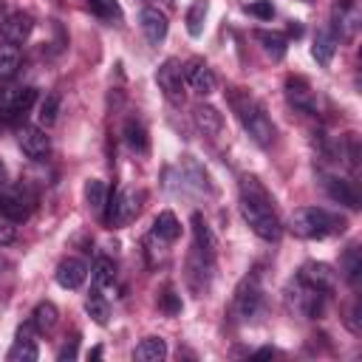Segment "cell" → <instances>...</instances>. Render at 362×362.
Wrapping results in <instances>:
<instances>
[{
    "mask_svg": "<svg viewBox=\"0 0 362 362\" xmlns=\"http://www.w3.org/2000/svg\"><path fill=\"white\" fill-rule=\"evenodd\" d=\"M238 206H240L243 221L249 223V229L257 238H263L269 243L280 240V235H283L280 218H277V212L272 206V195L266 192V187L257 178H252V175L240 178V204Z\"/></svg>",
    "mask_w": 362,
    "mask_h": 362,
    "instance_id": "obj_1",
    "label": "cell"
},
{
    "mask_svg": "<svg viewBox=\"0 0 362 362\" xmlns=\"http://www.w3.org/2000/svg\"><path fill=\"white\" fill-rule=\"evenodd\" d=\"M229 107L232 113L238 116V122L243 124V130L249 133V139L260 147H272L274 144V136H277V127L274 122L269 119L266 107L249 93V90H240V88H232L229 90Z\"/></svg>",
    "mask_w": 362,
    "mask_h": 362,
    "instance_id": "obj_2",
    "label": "cell"
},
{
    "mask_svg": "<svg viewBox=\"0 0 362 362\" xmlns=\"http://www.w3.org/2000/svg\"><path fill=\"white\" fill-rule=\"evenodd\" d=\"M288 229L303 240H322L328 235L345 232V218H339L322 206H300L291 212Z\"/></svg>",
    "mask_w": 362,
    "mask_h": 362,
    "instance_id": "obj_3",
    "label": "cell"
},
{
    "mask_svg": "<svg viewBox=\"0 0 362 362\" xmlns=\"http://www.w3.org/2000/svg\"><path fill=\"white\" fill-rule=\"evenodd\" d=\"M325 297H328V294L317 291L314 286H308V283L300 280V277H294V280L288 283V288H286V300H288V305H291L297 314L308 317V320H314V317L322 314V308H325Z\"/></svg>",
    "mask_w": 362,
    "mask_h": 362,
    "instance_id": "obj_4",
    "label": "cell"
},
{
    "mask_svg": "<svg viewBox=\"0 0 362 362\" xmlns=\"http://www.w3.org/2000/svg\"><path fill=\"white\" fill-rule=\"evenodd\" d=\"M136 215H139V195L133 189L107 192V201H105V209H102V218H105L107 226L130 223Z\"/></svg>",
    "mask_w": 362,
    "mask_h": 362,
    "instance_id": "obj_5",
    "label": "cell"
},
{
    "mask_svg": "<svg viewBox=\"0 0 362 362\" xmlns=\"http://www.w3.org/2000/svg\"><path fill=\"white\" fill-rule=\"evenodd\" d=\"M156 82L173 105H184V65L178 59H164L156 71Z\"/></svg>",
    "mask_w": 362,
    "mask_h": 362,
    "instance_id": "obj_6",
    "label": "cell"
},
{
    "mask_svg": "<svg viewBox=\"0 0 362 362\" xmlns=\"http://www.w3.org/2000/svg\"><path fill=\"white\" fill-rule=\"evenodd\" d=\"M263 311V291L257 286V277H246L235 291V314L249 322Z\"/></svg>",
    "mask_w": 362,
    "mask_h": 362,
    "instance_id": "obj_7",
    "label": "cell"
},
{
    "mask_svg": "<svg viewBox=\"0 0 362 362\" xmlns=\"http://www.w3.org/2000/svg\"><path fill=\"white\" fill-rule=\"evenodd\" d=\"M297 277L300 280H305L308 286H314L317 291H322V294H334L337 291V272L328 266V263H322V260H308V263H303L300 266V272H297Z\"/></svg>",
    "mask_w": 362,
    "mask_h": 362,
    "instance_id": "obj_8",
    "label": "cell"
},
{
    "mask_svg": "<svg viewBox=\"0 0 362 362\" xmlns=\"http://www.w3.org/2000/svg\"><path fill=\"white\" fill-rule=\"evenodd\" d=\"M331 31L337 34V40H354L356 28H359V8L354 0H337L334 11H331Z\"/></svg>",
    "mask_w": 362,
    "mask_h": 362,
    "instance_id": "obj_9",
    "label": "cell"
},
{
    "mask_svg": "<svg viewBox=\"0 0 362 362\" xmlns=\"http://www.w3.org/2000/svg\"><path fill=\"white\" fill-rule=\"evenodd\" d=\"M17 141H20V150H23L31 161H42V158H48V153H51V139H48V133H45L42 127H37V124H23L20 133H17Z\"/></svg>",
    "mask_w": 362,
    "mask_h": 362,
    "instance_id": "obj_10",
    "label": "cell"
},
{
    "mask_svg": "<svg viewBox=\"0 0 362 362\" xmlns=\"http://www.w3.org/2000/svg\"><path fill=\"white\" fill-rule=\"evenodd\" d=\"M286 102L300 110V113H308V116H317V96L311 90V85L303 79V76H288L286 79Z\"/></svg>",
    "mask_w": 362,
    "mask_h": 362,
    "instance_id": "obj_11",
    "label": "cell"
},
{
    "mask_svg": "<svg viewBox=\"0 0 362 362\" xmlns=\"http://www.w3.org/2000/svg\"><path fill=\"white\" fill-rule=\"evenodd\" d=\"M184 82H187L198 96L215 93V85H218L212 68H209L206 62H201V59H189V62L184 65Z\"/></svg>",
    "mask_w": 362,
    "mask_h": 362,
    "instance_id": "obj_12",
    "label": "cell"
},
{
    "mask_svg": "<svg viewBox=\"0 0 362 362\" xmlns=\"http://www.w3.org/2000/svg\"><path fill=\"white\" fill-rule=\"evenodd\" d=\"M34 102H37V90L34 88H14L11 96H8V102H6V107L0 110L3 122L17 124L20 119H25V113L31 110Z\"/></svg>",
    "mask_w": 362,
    "mask_h": 362,
    "instance_id": "obj_13",
    "label": "cell"
},
{
    "mask_svg": "<svg viewBox=\"0 0 362 362\" xmlns=\"http://www.w3.org/2000/svg\"><path fill=\"white\" fill-rule=\"evenodd\" d=\"M322 192L331 201H337V204H342L348 209H359V192H356V187L351 181L339 178V175H322Z\"/></svg>",
    "mask_w": 362,
    "mask_h": 362,
    "instance_id": "obj_14",
    "label": "cell"
},
{
    "mask_svg": "<svg viewBox=\"0 0 362 362\" xmlns=\"http://www.w3.org/2000/svg\"><path fill=\"white\" fill-rule=\"evenodd\" d=\"M139 25H141L144 37H147L153 45H158V42L167 37V31H170L167 14H164V11H158V8H153V6L141 8V14H139Z\"/></svg>",
    "mask_w": 362,
    "mask_h": 362,
    "instance_id": "obj_15",
    "label": "cell"
},
{
    "mask_svg": "<svg viewBox=\"0 0 362 362\" xmlns=\"http://www.w3.org/2000/svg\"><path fill=\"white\" fill-rule=\"evenodd\" d=\"M34 331H37L34 322L20 325L17 339H14L11 351H8V362H34V359L40 356V351H37V345H34Z\"/></svg>",
    "mask_w": 362,
    "mask_h": 362,
    "instance_id": "obj_16",
    "label": "cell"
},
{
    "mask_svg": "<svg viewBox=\"0 0 362 362\" xmlns=\"http://www.w3.org/2000/svg\"><path fill=\"white\" fill-rule=\"evenodd\" d=\"M0 31H3V40H6V42L20 45V42H25V40H28V34L34 31V17H31V14H25V11L8 14Z\"/></svg>",
    "mask_w": 362,
    "mask_h": 362,
    "instance_id": "obj_17",
    "label": "cell"
},
{
    "mask_svg": "<svg viewBox=\"0 0 362 362\" xmlns=\"http://www.w3.org/2000/svg\"><path fill=\"white\" fill-rule=\"evenodd\" d=\"M88 277V263L82 257H65L59 266H57V283L62 288H79Z\"/></svg>",
    "mask_w": 362,
    "mask_h": 362,
    "instance_id": "obj_18",
    "label": "cell"
},
{
    "mask_svg": "<svg viewBox=\"0 0 362 362\" xmlns=\"http://www.w3.org/2000/svg\"><path fill=\"white\" fill-rule=\"evenodd\" d=\"M337 45H339V40H337V34L331 31V25H322V28H317L311 54H314V59H317L322 68H328L331 59H334V54H337Z\"/></svg>",
    "mask_w": 362,
    "mask_h": 362,
    "instance_id": "obj_19",
    "label": "cell"
},
{
    "mask_svg": "<svg viewBox=\"0 0 362 362\" xmlns=\"http://www.w3.org/2000/svg\"><path fill=\"white\" fill-rule=\"evenodd\" d=\"M192 122L204 136H218L223 127V116L212 105H195L192 107Z\"/></svg>",
    "mask_w": 362,
    "mask_h": 362,
    "instance_id": "obj_20",
    "label": "cell"
},
{
    "mask_svg": "<svg viewBox=\"0 0 362 362\" xmlns=\"http://www.w3.org/2000/svg\"><path fill=\"white\" fill-rule=\"evenodd\" d=\"M0 218L11 221V223H20L28 218V206H25V198L20 192H8V189H0Z\"/></svg>",
    "mask_w": 362,
    "mask_h": 362,
    "instance_id": "obj_21",
    "label": "cell"
},
{
    "mask_svg": "<svg viewBox=\"0 0 362 362\" xmlns=\"http://www.w3.org/2000/svg\"><path fill=\"white\" fill-rule=\"evenodd\" d=\"M164 356H167V342L161 337H144L133 351V359L139 362H158Z\"/></svg>",
    "mask_w": 362,
    "mask_h": 362,
    "instance_id": "obj_22",
    "label": "cell"
},
{
    "mask_svg": "<svg viewBox=\"0 0 362 362\" xmlns=\"http://www.w3.org/2000/svg\"><path fill=\"white\" fill-rule=\"evenodd\" d=\"M255 40L263 45V51H266L272 59H283L286 51H288V40H286L283 34H277V31H263V28H257V31H255Z\"/></svg>",
    "mask_w": 362,
    "mask_h": 362,
    "instance_id": "obj_23",
    "label": "cell"
},
{
    "mask_svg": "<svg viewBox=\"0 0 362 362\" xmlns=\"http://www.w3.org/2000/svg\"><path fill=\"white\" fill-rule=\"evenodd\" d=\"M153 235L161 238V240H167V243L178 240V235H181V223H178V218H175L170 209L158 212V218L153 221Z\"/></svg>",
    "mask_w": 362,
    "mask_h": 362,
    "instance_id": "obj_24",
    "label": "cell"
},
{
    "mask_svg": "<svg viewBox=\"0 0 362 362\" xmlns=\"http://www.w3.org/2000/svg\"><path fill=\"white\" fill-rule=\"evenodd\" d=\"M192 235H195V249L198 252H204V255H212L215 257V235H212V229L206 226V221H204V215H192Z\"/></svg>",
    "mask_w": 362,
    "mask_h": 362,
    "instance_id": "obj_25",
    "label": "cell"
},
{
    "mask_svg": "<svg viewBox=\"0 0 362 362\" xmlns=\"http://www.w3.org/2000/svg\"><path fill=\"white\" fill-rule=\"evenodd\" d=\"M124 141H127V147L136 150V153H147V147H150L147 130H144V124H141L136 116H130V119L124 122Z\"/></svg>",
    "mask_w": 362,
    "mask_h": 362,
    "instance_id": "obj_26",
    "label": "cell"
},
{
    "mask_svg": "<svg viewBox=\"0 0 362 362\" xmlns=\"http://www.w3.org/2000/svg\"><path fill=\"white\" fill-rule=\"evenodd\" d=\"M342 277L351 283V286H359V277H362V252L356 243H351L342 255Z\"/></svg>",
    "mask_w": 362,
    "mask_h": 362,
    "instance_id": "obj_27",
    "label": "cell"
},
{
    "mask_svg": "<svg viewBox=\"0 0 362 362\" xmlns=\"http://www.w3.org/2000/svg\"><path fill=\"white\" fill-rule=\"evenodd\" d=\"M20 45H14V42H0V79H11L14 74H17V68H20Z\"/></svg>",
    "mask_w": 362,
    "mask_h": 362,
    "instance_id": "obj_28",
    "label": "cell"
},
{
    "mask_svg": "<svg viewBox=\"0 0 362 362\" xmlns=\"http://www.w3.org/2000/svg\"><path fill=\"white\" fill-rule=\"evenodd\" d=\"M90 280H93V288H107L116 283V266L110 257H96L93 269H90Z\"/></svg>",
    "mask_w": 362,
    "mask_h": 362,
    "instance_id": "obj_29",
    "label": "cell"
},
{
    "mask_svg": "<svg viewBox=\"0 0 362 362\" xmlns=\"http://www.w3.org/2000/svg\"><path fill=\"white\" fill-rule=\"evenodd\" d=\"M57 320H59V311H57V305L54 303H40L37 308H34V314H31V322H34V328L40 331V334H45V331H51L54 325H57Z\"/></svg>",
    "mask_w": 362,
    "mask_h": 362,
    "instance_id": "obj_30",
    "label": "cell"
},
{
    "mask_svg": "<svg viewBox=\"0 0 362 362\" xmlns=\"http://www.w3.org/2000/svg\"><path fill=\"white\" fill-rule=\"evenodd\" d=\"M206 0H195L189 8H187V17H184V23H187V31H189V37H201V31H204V20H206Z\"/></svg>",
    "mask_w": 362,
    "mask_h": 362,
    "instance_id": "obj_31",
    "label": "cell"
},
{
    "mask_svg": "<svg viewBox=\"0 0 362 362\" xmlns=\"http://www.w3.org/2000/svg\"><path fill=\"white\" fill-rule=\"evenodd\" d=\"M85 201H88V206H90L93 212H102V209H105V201H107V187H105V181L90 178V181L85 184Z\"/></svg>",
    "mask_w": 362,
    "mask_h": 362,
    "instance_id": "obj_32",
    "label": "cell"
},
{
    "mask_svg": "<svg viewBox=\"0 0 362 362\" xmlns=\"http://www.w3.org/2000/svg\"><path fill=\"white\" fill-rule=\"evenodd\" d=\"M85 311H88L99 325L107 322V303H105V297H102V288H93V294L85 300Z\"/></svg>",
    "mask_w": 362,
    "mask_h": 362,
    "instance_id": "obj_33",
    "label": "cell"
},
{
    "mask_svg": "<svg viewBox=\"0 0 362 362\" xmlns=\"http://www.w3.org/2000/svg\"><path fill=\"white\" fill-rule=\"evenodd\" d=\"M88 8L102 20H119L122 17V8L116 0H88Z\"/></svg>",
    "mask_w": 362,
    "mask_h": 362,
    "instance_id": "obj_34",
    "label": "cell"
},
{
    "mask_svg": "<svg viewBox=\"0 0 362 362\" xmlns=\"http://www.w3.org/2000/svg\"><path fill=\"white\" fill-rule=\"evenodd\" d=\"M57 113H59V96L57 93H48L40 105V122L42 124H54L57 122Z\"/></svg>",
    "mask_w": 362,
    "mask_h": 362,
    "instance_id": "obj_35",
    "label": "cell"
},
{
    "mask_svg": "<svg viewBox=\"0 0 362 362\" xmlns=\"http://www.w3.org/2000/svg\"><path fill=\"white\" fill-rule=\"evenodd\" d=\"M246 11L255 14V17H260V20H272V17H274V6H272V0H255V3L246 6Z\"/></svg>",
    "mask_w": 362,
    "mask_h": 362,
    "instance_id": "obj_36",
    "label": "cell"
},
{
    "mask_svg": "<svg viewBox=\"0 0 362 362\" xmlns=\"http://www.w3.org/2000/svg\"><path fill=\"white\" fill-rule=\"evenodd\" d=\"M161 305H164L167 314H178V311H181V300H178V294H175L173 288H167V291L161 294Z\"/></svg>",
    "mask_w": 362,
    "mask_h": 362,
    "instance_id": "obj_37",
    "label": "cell"
},
{
    "mask_svg": "<svg viewBox=\"0 0 362 362\" xmlns=\"http://www.w3.org/2000/svg\"><path fill=\"white\" fill-rule=\"evenodd\" d=\"M17 238V232H14V226H11V221H0V246H6V243H11Z\"/></svg>",
    "mask_w": 362,
    "mask_h": 362,
    "instance_id": "obj_38",
    "label": "cell"
},
{
    "mask_svg": "<svg viewBox=\"0 0 362 362\" xmlns=\"http://www.w3.org/2000/svg\"><path fill=\"white\" fill-rule=\"evenodd\" d=\"M348 328H351L354 334L362 331V325H359V303H354V308L348 311Z\"/></svg>",
    "mask_w": 362,
    "mask_h": 362,
    "instance_id": "obj_39",
    "label": "cell"
},
{
    "mask_svg": "<svg viewBox=\"0 0 362 362\" xmlns=\"http://www.w3.org/2000/svg\"><path fill=\"white\" fill-rule=\"evenodd\" d=\"M59 362H65V359H76V339L71 342V345H65L62 351H59V356H57Z\"/></svg>",
    "mask_w": 362,
    "mask_h": 362,
    "instance_id": "obj_40",
    "label": "cell"
},
{
    "mask_svg": "<svg viewBox=\"0 0 362 362\" xmlns=\"http://www.w3.org/2000/svg\"><path fill=\"white\" fill-rule=\"evenodd\" d=\"M6 17H8V6H6V0H0V28H3Z\"/></svg>",
    "mask_w": 362,
    "mask_h": 362,
    "instance_id": "obj_41",
    "label": "cell"
},
{
    "mask_svg": "<svg viewBox=\"0 0 362 362\" xmlns=\"http://www.w3.org/2000/svg\"><path fill=\"white\" fill-rule=\"evenodd\" d=\"M6 184H8V175H6V167L0 164V189H6Z\"/></svg>",
    "mask_w": 362,
    "mask_h": 362,
    "instance_id": "obj_42",
    "label": "cell"
},
{
    "mask_svg": "<svg viewBox=\"0 0 362 362\" xmlns=\"http://www.w3.org/2000/svg\"><path fill=\"white\" fill-rule=\"evenodd\" d=\"M274 351L272 348H260V351H255V356H272Z\"/></svg>",
    "mask_w": 362,
    "mask_h": 362,
    "instance_id": "obj_43",
    "label": "cell"
}]
</instances>
